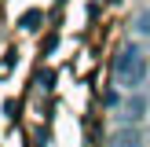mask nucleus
I'll list each match as a JSON object with an SVG mask.
<instances>
[{
	"label": "nucleus",
	"mask_w": 150,
	"mask_h": 147,
	"mask_svg": "<svg viewBox=\"0 0 150 147\" xmlns=\"http://www.w3.org/2000/svg\"><path fill=\"white\" fill-rule=\"evenodd\" d=\"M110 147H146V143H143V132L136 125H121L114 132V140H110Z\"/></svg>",
	"instance_id": "7ed1b4c3"
},
{
	"label": "nucleus",
	"mask_w": 150,
	"mask_h": 147,
	"mask_svg": "<svg viewBox=\"0 0 150 147\" xmlns=\"http://www.w3.org/2000/svg\"><path fill=\"white\" fill-rule=\"evenodd\" d=\"M40 22H44V11H26V15L18 19V26H22V29H37Z\"/></svg>",
	"instance_id": "20e7f679"
},
{
	"label": "nucleus",
	"mask_w": 150,
	"mask_h": 147,
	"mask_svg": "<svg viewBox=\"0 0 150 147\" xmlns=\"http://www.w3.org/2000/svg\"><path fill=\"white\" fill-rule=\"evenodd\" d=\"M51 81H55V74H51V70H44L40 77H37V85H40V88H51Z\"/></svg>",
	"instance_id": "423d86ee"
},
{
	"label": "nucleus",
	"mask_w": 150,
	"mask_h": 147,
	"mask_svg": "<svg viewBox=\"0 0 150 147\" xmlns=\"http://www.w3.org/2000/svg\"><path fill=\"white\" fill-rule=\"evenodd\" d=\"M114 77L121 88H128V92H139V85L146 81V55L139 44H125L121 51H117L114 59Z\"/></svg>",
	"instance_id": "f257e3e1"
},
{
	"label": "nucleus",
	"mask_w": 150,
	"mask_h": 147,
	"mask_svg": "<svg viewBox=\"0 0 150 147\" xmlns=\"http://www.w3.org/2000/svg\"><path fill=\"white\" fill-rule=\"evenodd\" d=\"M146 107H150V99H146V96L143 92H132L128 96V99H125V107H121V114H125V121H139V118H143L146 114Z\"/></svg>",
	"instance_id": "f03ea898"
},
{
	"label": "nucleus",
	"mask_w": 150,
	"mask_h": 147,
	"mask_svg": "<svg viewBox=\"0 0 150 147\" xmlns=\"http://www.w3.org/2000/svg\"><path fill=\"white\" fill-rule=\"evenodd\" d=\"M136 33L139 37H150V7H143V11L136 15Z\"/></svg>",
	"instance_id": "39448f33"
}]
</instances>
